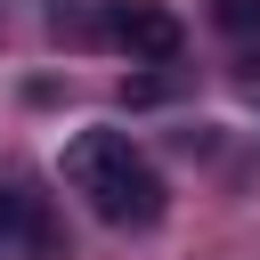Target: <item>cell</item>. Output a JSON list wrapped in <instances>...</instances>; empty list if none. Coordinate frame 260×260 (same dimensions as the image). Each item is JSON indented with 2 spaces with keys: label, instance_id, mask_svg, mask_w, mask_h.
<instances>
[{
  "label": "cell",
  "instance_id": "cell-1",
  "mask_svg": "<svg viewBox=\"0 0 260 260\" xmlns=\"http://www.w3.org/2000/svg\"><path fill=\"white\" fill-rule=\"evenodd\" d=\"M65 187L106 219V228H154L162 219V179L154 162L130 146V130H73L65 154H57Z\"/></svg>",
  "mask_w": 260,
  "mask_h": 260
},
{
  "label": "cell",
  "instance_id": "cell-2",
  "mask_svg": "<svg viewBox=\"0 0 260 260\" xmlns=\"http://www.w3.org/2000/svg\"><path fill=\"white\" fill-rule=\"evenodd\" d=\"M106 41L122 49V57H138V65H171L179 57V16L162 8V0H114L106 8Z\"/></svg>",
  "mask_w": 260,
  "mask_h": 260
},
{
  "label": "cell",
  "instance_id": "cell-3",
  "mask_svg": "<svg viewBox=\"0 0 260 260\" xmlns=\"http://www.w3.org/2000/svg\"><path fill=\"white\" fill-rule=\"evenodd\" d=\"M0 244H32V252H57V236H49L41 203H32V195H16V187H0Z\"/></svg>",
  "mask_w": 260,
  "mask_h": 260
},
{
  "label": "cell",
  "instance_id": "cell-4",
  "mask_svg": "<svg viewBox=\"0 0 260 260\" xmlns=\"http://www.w3.org/2000/svg\"><path fill=\"white\" fill-rule=\"evenodd\" d=\"M211 24L219 32H260V0H211Z\"/></svg>",
  "mask_w": 260,
  "mask_h": 260
}]
</instances>
